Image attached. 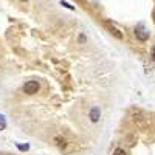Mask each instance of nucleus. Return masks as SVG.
<instances>
[{"label":"nucleus","instance_id":"423d86ee","mask_svg":"<svg viewBox=\"0 0 155 155\" xmlns=\"http://www.w3.org/2000/svg\"><path fill=\"white\" fill-rule=\"evenodd\" d=\"M113 155H126V152H124V149H121V147H118L115 152H113Z\"/></svg>","mask_w":155,"mask_h":155},{"label":"nucleus","instance_id":"0eeeda50","mask_svg":"<svg viewBox=\"0 0 155 155\" xmlns=\"http://www.w3.org/2000/svg\"><path fill=\"white\" fill-rule=\"evenodd\" d=\"M61 5H62V6H65V8H68V9H74V6H71L70 3H67L65 0H62V2H61Z\"/></svg>","mask_w":155,"mask_h":155},{"label":"nucleus","instance_id":"6e6552de","mask_svg":"<svg viewBox=\"0 0 155 155\" xmlns=\"http://www.w3.org/2000/svg\"><path fill=\"white\" fill-rule=\"evenodd\" d=\"M17 149H19V150H28L30 146H28V144H25V146H23V144H17Z\"/></svg>","mask_w":155,"mask_h":155},{"label":"nucleus","instance_id":"f257e3e1","mask_svg":"<svg viewBox=\"0 0 155 155\" xmlns=\"http://www.w3.org/2000/svg\"><path fill=\"white\" fill-rule=\"evenodd\" d=\"M135 36H137V39H140V41H143V42L149 39V31L146 30V27L143 23H140L135 27Z\"/></svg>","mask_w":155,"mask_h":155},{"label":"nucleus","instance_id":"20e7f679","mask_svg":"<svg viewBox=\"0 0 155 155\" xmlns=\"http://www.w3.org/2000/svg\"><path fill=\"white\" fill-rule=\"evenodd\" d=\"M106 25H107V27H109V28H110V33H113V34H115V36H116V37H118V39H123V34H121V33H118V30H115V28H113V27H112V25H110V23H109V22H107V23H106Z\"/></svg>","mask_w":155,"mask_h":155},{"label":"nucleus","instance_id":"7ed1b4c3","mask_svg":"<svg viewBox=\"0 0 155 155\" xmlns=\"http://www.w3.org/2000/svg\"><path fill=\"white\" fill-rule=\"evenodd\" d=\"M99 115H101L99 109L98 107H93L92 110H90V120H92L93 123H98L99 121Z\"/></svg>","mask_w":155,"mask_h":155},{"label":"nucleus","instance_id":"39448f33","mask_svg":"<svg viewBox=\"0 0 155 155\" xmlns=\"http://www.w3.org/2000/svg\"><path fill=\"white\" fill-rule=\"evenodd\" d=\"M5 127H6V120L3 115H0V130H3Z\"/></svg>","mask_w":155,"mask_h":155},{"label":"nucleus","instance_id":"1a4fd4ad","mask_svg":"<svg viewBox=\"0 0 155 155\" xmlns=\"http://www.w3.org/2000/svg\"><path fill=\"white\" fill-rule=\"evenodd\" d=\"M22 2H27V0H22Z\"/></svg>","mask_w":155,"mask_h":155},{"label":"nucleus","instance_id":"f03ea898","mask_svg":"<svg viewBox=\"0 0 155 155\" xmlns=\"http://www.w3.org/2000/svg\"><path fill=\"white\" fill-rule=\"evenodd\" d=\"M23 92L27 93V95H34V93H37V92H39V82H37V81H28V82H25Z\"/></svg>","mask_w":155,"mask_h":155}]
</instances>
